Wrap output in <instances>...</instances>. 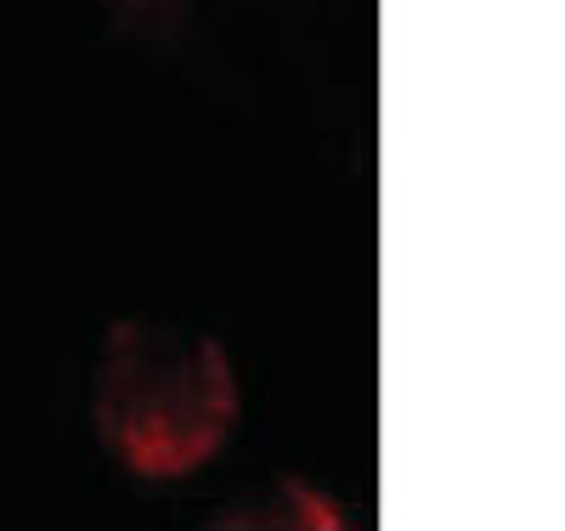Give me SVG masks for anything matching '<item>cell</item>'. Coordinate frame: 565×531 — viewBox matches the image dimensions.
Returning a JSON list of instances; mask_svg holds the SVG:
<instances>
[{"mask_svg":"<svg viewBox=\"0 0 565 531\" xmlns=\"http://www.w3.org/2000/svg\"><path fill=\"white\" fill-rule=\"evenodd\" d=\"M244 384L204 328L119 317L90 373V429L130 480H186L238 429Z\"/></svg>","mask_w":565,"mask_h":531,"instance_id":"6da1fadb","label":"cell"},{"mask_svg":"<svg viewBox=\"0 0 565 531\" xmlns=\"http://www.w3.org/2000/svg\"><path fill=\"white\" fill-rule=\"evenodd\" d=\"M210 525H271V531L277 525H311V531H328V525H351V514L334 492H322L317 480L277 475L260 498H244V503L221 509Z\"/></svg>","mask_w":565,"mask_h":531,"instance_id":"7a4b0ae2","label":"cell"},{"mask_svg":"<svg viewBox=\"0 0 565 531\" xmlns=\"http://www.w3.org/2000/svg\"><path fill=\"white\" fill-rule=\"evenodd\" d=\"M97 7L108 12L114 34H125V40H170L186 29L199 0H97Z\"/></svg>","mask_w":565,"mask_h":531,"instance_id":"3957f363","label":"cell"}]
</instances>
